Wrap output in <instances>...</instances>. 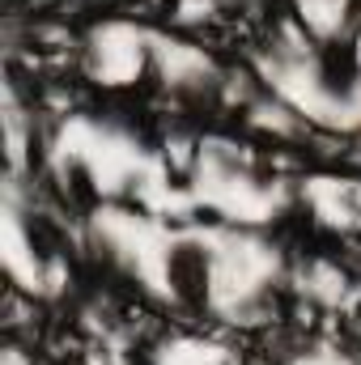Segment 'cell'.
I'll return each instance as SVG.
<instances>
[{
    "mask_svg": "<svg viewBox=\"0 0 361 365\" xmlns=\"http://www.w3.org/2000/svg\"><path fill=\"white\" fill-rule=\"evenodd\" d=\"M195 204L213 212L217 225L255 230L285 208L276 179L260 175L230 149H200L195 158Z\"/></svg>",
    "mask_w": 361,
    "mask_h": 365,
    "instance_id": "obj_1",
    "label": "cell"
},
{
    "mask_svg": "<svg viewBox=\"0 0 361 365\" xmlns=\"http://www.w3.org/2000/svg\"><path fill=\"white\" fill-rule=\"evenodd\" d=\"M86 68L98 86H136L153 68V34L132 21H106L86 43Z\"/></svg>",
    "mask_w": 361,
    "mask_h": 365,
    "instance_id": "obj_2",
    "label": "cell"
},
{
    "mask_svg": "<svg viewBox=\"0 0 361 365\" xmlns=\"http://www.w3.org/2000/svg\"><path fill=\"white\" fill-rule=\"evenodd\" d=\"M361 0H293V21L319 47H349Z\"/></svg>",
    "mask_w": 361,
    "mask_h": 365,
    "instance_id": "obj_3",
    "label": "cell"
},
{
    "mask_svg": "<svg viewBox=\"0 0 361 365\" xmlns=\"http://www.w3.org/2000/svg\"><path fill=\"white\" fill-rule=\"evenodd\" d=\"M149 365H243L230 344L204 331H171L153 344Z\"/></svg>",
    "mask_w": 361,
    "mask_h": 365,
    "instance_id": "obj_4",
    "label": "cell"
},
{
    "mask_svg": "<svg viewBox=\"0 0 361 365\" xmlns=\"http://www.w3.org/2000/svg\"><path fill=\"white\" fill-rule=\"evenodd\" d=\"M247 365H361L357 344H340V340H302L298 349H285L280 357H255Z\"/></svg>",
    "mask_w": 361,
    "mask_h": 365,
    "instance_id": "obj_5",
    "label": "cell"
},
{
    "mask_svg": "<svg viewBox=\"0 0 361 365\" xmlns=\"http://www.w3.org/2000/svg\"><path fill=\"white\" fill-rule=\"evenodd\" d=\"M302 297L315 302L319 310H340V306H349V276L327 259H315L302 272Z\"/></svg>",
    "mask_w": 361,
    "mask_h": 365,
    "instance_id": "obj_6",
    "label": "cell"
},
{
    "mask_svg": "<svg viewBox=\"0 0 361 365\" xmlns=\"http://www.w3.org/2000/svg\"><path fill=\"white\" fill-rule=\"evenodd\" d=\"M345 51H349V60H353V68L361 73V17H357V26H353V38H349V47H345Z\"/></svg>",
    "mask_w": 361,
    "mask_h": 365,
    "instance_id": "obj_7",
    "label": "cell"
},
{
    "mask_svg": "<svg viewBox=\"0 0 361 365\" xmlns=\"http://www.w3.org/2000/svg\"><path fill=\"white\" fill-rule=\"evenodd\" d=\"M4 365H34V361H30L21 349H9V353H4Z\"/></svg>",
    "mask_w": 361,
    "mask_h": 365,
    "instance_id": "obj_8",
    "label": "cell"
},
{
    "mask_svg": "<svg viewBox=\"0 0 361 365\" xmlns=\"http://www.w3.org/2000/svg\"><path fill=\"white\" fill-rule=\"evenodd\" d=\"M353 344L361 349V302L353 306Z\"/></svg>",
    "mask_w": 361,
    "mask_h": 365,
    "instance_id": "obj_9",
    "label": "cell"
}]
</instances>
